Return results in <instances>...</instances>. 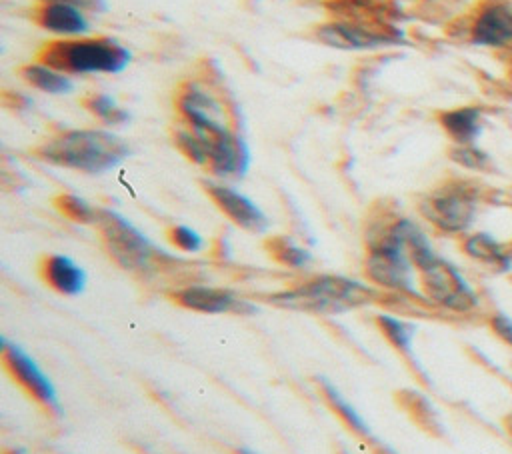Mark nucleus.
Segmentation results:
<instances>
[{
	"label": "nucleus",
	"mask_w": 512,
	"mask_h": 454,
	"mask_svg": "<svg viewBox=\"0 0 512 454\" xmlns=\"http://www.w3.org/2000/svg\"><path fill=\"white\" fill-rule=\"evenodd\" d=\"M422 288L426 296L444 308L456 312H468L476 308L478 296L464 276L444 258L436 256L430 264L420 268Z\"/></svg>",
	"instance_id": "nucleus-7"
},
{
	"label": "nucleus",
	"mask_w": 512,
	"mask_h": 454,
	"mask_svg": "<svg viewBox=\"0 0 512 454\" xmlns=\"http://www.w3.org/2000/svg\"><path fill=\"white\" fill-rule=\"evenodd\" d=\"M2 348V364L6 372L24 388L28 396H32L36 402H40L44 408L52 412H60V402L56 396V390L48 376L42 372V368L30 358L18 344L8 342L4 336L0 338Z\"/></svg>",
	"instance_id": "nucleus-8"
},
{
	"label": "nucleus",
	"mask_w": 512,
	"mask_h": 454,
	"mask_svg": "<svg viewBox=\"0 0 512 454\" xmlns=\"http://www.w3.org/2000/svg\"><path fill=\"white\" fill-rule=\"evenodd\" d=\"M56 208L70 220L80 222V224H92L96 222L98 216V208L90 206L84 198L76 196V194H60L54 198Z\"/></svg>",
	"instance_id": "nucleus-23"
},
{
	"label": "nucleus",
	"mask_w": 512,
	"mask_h": 454,
	"mask_svg": "<svg viewBox=\"0 0 512 454\" xmlns=\"http://www.w3.org/2000/svg\"><path fill=\"white\" fill-rule=\"evenodd\" d=\"M236 454H256V452L250 450V448H246V446H242V448H236Z\"/></svg>",
	"instance_id": "nucleus-28"
},
{
	"label": "nucleus",
	"mask_w": 512,
	"mask_h": 454,
	"mask_svg": "<svg viewBox=\"0 0 512 454\" xmlns=\"http://www.w3.org/2000/svg\"><path fill=\"white\" fill-rule=\"evenodd\" d=\"M172 300L188 310L204 314H222L242 308V302L228 290L210 286H186L172 294Z\"/></svg>",
	"instance_id": "nucleus-13"
},
{
	"label": "nucleus",
	"mask_w": 512,
	"mask_h": 454,
	"mask_svg": "<svg viewBox=\"0 0 512 454\" xmlns=\"http://www.w3.org/2000/svg\"><path fill=\"white\" fill-rule=\"evenodd\" d=\"M266 252L280 264L290 266V268H302L310 262V252L298 244H294L286 236H272L264 242Z\"/></svg>",
	"instance_id": "nucleus-21"
},
{
	"label": "nucleus",
	"mask_w": 512,
	"mask_h": 454,
	"mask_svg": "<svg viewBox=\"0 0 512 454\" xmlns=\"http://www.w3.org/2000/svg\"><path fill=\"white\" fill-rule=\"evenodd\" d=\"M94 224L100 228L110 256L128 270H150L164 256L136 226L114 210L98 208Z\"/></svg>",
	"instance_id": "nucleus-5"
},
{
	"label": "nucleus",
	"mask_w": 512,
	"mask_h": 454,
	"mask_svg": "<svg viewBox=\"0 0 512 454\" xmlns=\"http://www.w3.org/2000/svg\"><path fill=\"white\" fill-rule=\"evenodd\" d=\"M40 274L52 290L64 296H76L86 286L84 270L74 260L62 254L46 256L40 264Z\"/></svg>",
	"instance_id": "nucleus-15"
},
{
	"label": "nucleus",
	"mask_w": 512,
	"mask_h": 454,
	"mask_svg": "<svg viewBox=\"0 0 512 454\" xmlns=\"http://www.w3.org/2000/svg\"><path fill=\"white\" fill-rule=\"evenodd\" d=\"M482 110L478 106H462L440 114V124L456 144H474L482 130Z\"/></svg>",
	"instance_id": "nucleus-16"
},
{
	"label": "nucleus",
	"mask_w": 512,
	"mask_h": 454,
	"mask_svg": "<svg viewBox=\"0 0 512 454\" xmlns=\"http://www.w3.org/2000/svg\"><path fill=\"white\" fill-rule=\"evenodd\" d=\"M84 108L88 112H92L96 118H100L104 124L116 126V124H124L128 120V112L122 110L114 98H110L108 94H88L82 100Z\"/></svg>",
	"instance_id": "nucleus-22"
},
{
	"label": "nucleus",
	"mask_w": 512,
	"mask_h": 454,
	"mask_svg": "<svg viewBox=\"0 0 512 454\" xmlns=\"http://www.w3.org/2000/svg\"><path fill=\"white\" fill-rule=\"evenodd\" d=\"M38 58L64 74H118L130 64L132 54L118 40L98 36L44 44Z\"/></svg>",
	"instance_id": "nucleus-2"
},
{
	"label": "nucleus",
	"mask_w": 512,
	"mask_h": 454,
	"mask_svg": "<svg viewBox=\"0 0 512 454\" xmlns=\"http://www.w3.org/2000/svg\"><path fill=\"white\" fill-rule=\"evenodd\" d=\"M20 76L34 88L48 94H66L72 90V80L68 78V74L42 62H30L22 66Z\"/></svg>",
	"instance_id": "nucleus-18"
},
{
	"label": "nucleus",
	"mask_w": 512,
	"mask_h": 454,
	"mask_svg": "<svg viewBox=\"0 0 512 454\" xmlns=\"http://www.w3.org/2000/svg\"><path fill=\"white\" fill-rule=\"evenodd\" d=\"M374 300L376 292L372 288L342 276H318L294 290L280 292L270 298L276 306L314 314H338Z\"/></svg>",
	"instance_id": "nucleus-3"
},
{
	"label": "nucleus",
	"mask_w": 512,
	"mask_h": 454,
	"mask_svg": "<svg viewBox=\"0 0 512 454\" xmlns=\"http://www.w3.org/2000/svg\"><path fill=\"white\" fill-rule=\"evenodd\" d=\"M450 156L454 162L470 170H484L488 166V156L474 144H456L450 150Z\"/></svg>",
	"instance_id": "nucleus-24"
},
{
	"label": "nucleus",
	"mask_w": 512,
	"mask_h": 454,
	"mask_svg": "<svg viewBox=\"0 0 512 454\" xmlns=\"http://www.w3.org/2000/svg\"><path fill=\"white\" fill-rule=\"evenodd\" d=\"M34 154L54 166L102 174L116 168L130 148L120 136L106 130H68L38 146Z\"/></svg>",
	"instance_id": "nucleus-1"
},
{
	"label": "nucleus",
	"mask_w": 512,
	"mask_h": 454,
	"mask_svg": "<svg viewBox=\"0 0 512 454\" xmlns=\"http://www.w3.org/2000/svg\"><path fill=\"white\" fill-rule=\"evenodd\" d=\"M42 2H62V4H70L76 6L80 10H88V12H104L106 10V2L104 0H42Z\"/></svg>",
	"instance_id": "nucleus-27"
},
{
	"label": "nucleus",
	"mask_w": 512,
	"mask_h": 454,
	"mask_svg": "<svg viewBox=\"0 0 512 454\" xmlns=\"http://www.w3.org/2000/svg\"><path fill=\"white\" fill-rule=\"evenodd\" d=\"M376 324L380 328V332L384 334V338L400 352L404 354L410 362H414L412 356V338L416 334V328L396 316L390 314H378L376 316Z\"/></svg>",
	"instance_id": "nucleus-20"
},
{
	"label": "nucleus",
	"mask_w": 512,
	"mask_h": 454,
	"mask_svg": "<svg viewBox=\"0 0 512 454\" xmlns=\"http://www.w3.org/2000/svg\"><path fill=\"white\" fill-rule=\"evenodd\" d=\"M178 108L186 124L196 132L230 130V114L226 104L196 82H188L180 90Z\"/></svg>",
	"instance_id": "nucleus-9"
},
{
	"label": "nucleus",
	"mask_w": 512,
	"mask_h": 454,
	"mask_svg": "<svg viewBox=\"0 0 512 454\" xmlns=\"http://www.w3.org/2000/svg\"><path fill=\"white\" fill-rule=\"evenodd\" d=\"M412 266L404 236V218H398L370 240L366 276L378 286L414 294Z\"/></svg>",
	"instance_id": "nucleus-4"
},
{
	"label": "nucleus",
	"mask_w": 512,
	"mask_h": 454,
	"mask_svg": "<svg viewBox=\"0 0 512 454\" xmlns=\"http://www.w3.org/2000/svg\"><path fill=\"white\" fill-rule=\"evenodd\" d=\"M490 324H492V330H494L506 344L512 346V318L506 316V314H502V312H498V314L492 316Z\"/></svg>",
	"instance_id": "nucleus-26"
},
{
	"label": "nucleus",
	"mask_w": 512,
	"mask_h": 454,
	"mask_svg": "<svg viewBox=\"0 0 512 454\" xmlns=\"http://www.w3.org/2000/svg\"><path fill=\"white\" fill-rule=\"evenodd\" d=\"M318 384L322 386V394H324L328 406L340 416V420H342L352 432H356L358 436L370 438L372 434H370L368 424H366L364 418L354 410V406L340 394V390H338L330 380H326V378H318Z\"/></svg>",
	"instance_id": "nucleus-19"
},
{
	"label": "nucleus",
	"mask_w": 512,
	"mask_h": 454,
	"mask_svg": "<svg viewBox=\"0 0 512 454\" xmlns=\"http://www.w3.org/2000/svg\"><path fill=\"white\" fill-rule=\"evenodd\" d=\"M464 252L480 262L498 266L502 270H508L512 264V254L504 248L502 242H498L494 236L486 234V232H476L470 234L464 242H462Z\"/></svg>",
	"instance_id": "nucleus-17"
},
{
	"label": "nucleus",
	"mask_w": 512,
	"mask_h": 454,
	"mask_svg": "<svg viewBox=\"0 0 512 454\" xmlns=\"http://www.w3.org/2000/svg\"><path fill=\"white\" fill-rule=\"evenodd\" d=\"M204 188L212 202L240 228L248 232H264L270 226L266 214L238 190L216 182H204Z\"/></svg>",
	"instance_id": "nucleus-10"
},
{
	"label": "nucleus",
	"mask_w": 512,
	"mask_h": 454,
	"mask_svg": "<svg viewBox=\"0 0 512 454\" xmlns=\"http://www.w3.org/2000/svg\"><path fill=\"white\" fill-rule=\"evenodd\" d=\"M470 40L472 44L486 48H504L512 44V8L504 2L484 6L472 24Z\"/></svg>",
	"instance_id": "nucleus-11"
},
{
	"label": "nucleus",
	"mask_w": 512,
	"mask_h": 454,
	"mask_svg": "<svg viewBox=\"0 0 512 454\" xmlns=\"http://www.w3.org/2000/svg\"><path fill=\"white\" fill-rule=\"evenodd\" d=\"M478 208V194L472 186L454 182L446 184L420 202L422 216L442 232H464L470 228Z\"/></svg>",
	"instance_id": "nucleus-6"
},
{
	"label": "nucleus",
	"mask_w": 512,
	"mask_h": 454,
	"mask_svg": "<svg viewBox=\"0 0 512 454\" xmlns=\"http://www.w3.org/2000/svg\"><path fill=\"white\" fill-rule=\"evenodd\" d=\"M168 238H170V242H172L176 248H180V250H184V252H198V250L204 246L202 236H200L196 230H192V228H188V226H182V224L172 226V228L168 230Z\"/></svg>",
	"instance_id": "nucleus-25"
},
{
	"label": "nucleus",
	"mask_w": 512,
	"mask_h": 454,
	"mask_svg": "<svg viewBox=\"0 0 512 454\" xmlns=\"http://www.w3.org/2000/svg\"><path fill=\"white\" fill-rule=\"evenodd\" d=\"M34 18L42 28L54 34L78 36L90 30V22L84 10L70 4H62V2H42L36 8Z\"/></svg>",
	"instance_id": "nucleus-14"
},
{
	"label": "nucleus",
	"mask_w": 512,
	"mask_h": 454,
	"mask_svg": "<svg viewBox=\"0 0 512 454\" xmlns=\"http://www.w3.org/2000/svg\"><path fill=\"white\" fill-rule=\"evenodd\" d=\"M6 454H26V452L20 448H12V450H6Z\"/></svg>",
	"instance_id": "nucleus-29"
},
{
	"label": "nucleus",
	"mask_w": 512,
	"mask_h": 454,
	"mask_svg": "<svg viewBox=\"0 0 512 454\" xmlns=\"http://www.w3.org/2000/svg\"><path fill=\"white\" fill-rule=\"evenodd\" d=\"M318 38L332 46L342 50H370L378 48L390 42H396L398 38L378 32L374 28L354 24V22H330L318 28Z\"/></svg>",
	"instance_id": "nucleus-12"
}]
</instances>
